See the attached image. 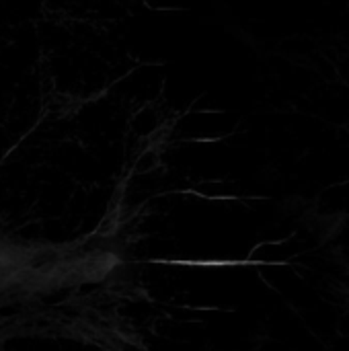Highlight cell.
I'll list each match as a JSON object with an SVG mask.
<instances>
[{
	"label": "cell",
	"mask_w": 349,
	"mask_h": 351,
	"mask_svg": "<svg viewBox=\"0 0 349 351\" xmlns=\"http://www.w3.org/2000/svg\"><path fill=\"white\" fill-rule=\"evenodd\" d=\"M325 206L327 212L335 216H349V181L331 185L321 195V208Z\"/></svg>",
	"instance_id": "cell-1"
}]
</instances>
